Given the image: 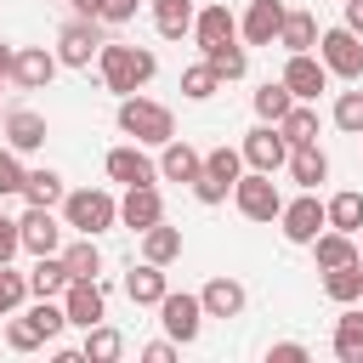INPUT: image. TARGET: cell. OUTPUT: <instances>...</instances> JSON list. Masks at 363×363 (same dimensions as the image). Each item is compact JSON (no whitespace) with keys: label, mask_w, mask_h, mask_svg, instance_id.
Here are the masks:
<instances>
[{"label":"cell","mask_w":363,"mask_h":363,"mask_svg":"<svg viewBox=\"0 0 363 363\" xmlns=\"http://www.w3.org/2000/svg\"><path fill=\"white\" fill-rule=\"evenodd\" d=\"M233 11L227 6H204L199 17H193V34H199V45H216V40H233Z\"/></svg>","instance_id":"484cf974"},{"label":"cell","mask_w":363,"mask_h":363,"mask_svg":"<svg viewBox=\"0 0 363 363\" xmlns=\"http://www.w3.org/2000/svg\"><path fill=\"white\" fill-rule=\"evenodd\" d=\"M62 267H68V278H96L102 255H96V244L79 233V244H68V250H62Z\"/></svg>","instance_id":"836d02e7"},{"label":"cell","mask_w":363,"mask_h":363,"mask_svg":"<svg viewBox=\"0 0 363 363\" xmlns=\"http://www.w3.org/2000/svg\"><path fill=\"white\" fill-rule=\"evenodd\" d=\"M51 74H57V57H51L45 45H28V51H17V57H11V79H17L23 91H45V85H51Z\"/></svg>","instance_id":"8fae6325"},{"label":"cell","mask_w":363,"mask_h":363,"mask_svg":"<svg viewBox=\"0 0 363 363\" xmlns=\"http://www.w3.org/2000/svg\"><path fill=\"white\" fill-rule=\"evenodd\" d=\"M23 164H17V153L11 147H0V193H23Z\"/></svg>","instance_id":"7bdbcfd3"},{"label":"cell","mask_w":363,"mask_h":363,"mask_svg":"<svg viewBox=\"0 0 363 363\" xmlns=\"http://www.w3.org/2000/svg\"><path fill=\"white\" fill-rule=\"evenodd\" d=\"M312 250H318V267H340V261H357V244H352V233H318L312 238Z\"/></svg>","instance_id":"1f68e13d"},{"label":"cell","mask_w":363,"mask_h":363,"mask_svg":"<svg viewBox=\"0 0 363 363\" xmlns=\"http://www.w3.org/2000/svg\"><path fill=\"white\" fill-rule=\"evenodd\" d=\"M323 289H329V301H357L363 295V261L323 267Z\"/></svg>","instance_id":"7402d4cb"},{"label":"cell","mask_w":363,"mask_h":363,"mask_svg":"<svg viewBox=\"0 0 363 363\" xmlns=\"http://www.w3.org/2000/svg\"><path fill=\"white\" fill-rule=\"evenodd\" d=\"M238 164H244V153H233V147H216V153L204 159V170L221 176V182H238Z\"/></svg>","instance_id":"b9f144b4"},{"label":"cell","mask_w":363,"mask_h":363,"mask_svg":"<svg viewBox=\"0 0 363 363\" xmlns=\"http://www.w3.org/2000/svg\"><path fill=\"white\" fill-rule=\"evenodd\" d=\"M227 187H233V182H221V176H210V170H199V182H193L199 204H221V199H227Z\"/></svg>","instance_id":"ee69618b"},{"label":"cell","mask_w":363,"mask_h":363,"mask_svg":"<svg viewBox=\"0 0 363 363\" xmlns=\"http://www.w3.org/2000/svg\"><path fill=\"white\" fill-rule=\"evenodd\" d=\"M346 28L363 34V0H346Z\"/></svg>","instance_id":"681fc988"},{"label":"cell","mask_w":363,"mask_h":363,"mask_svg":"<svg viewBox=\"0 0 363 363\" xmlns=\"http://www.w3.org/2000/svg\"><path fill=\"white\" fill-rule=\"evenodd\" d=\"M318 62L329 68V74H340V79H357L363 74V45H357V34L352 28H329V34H318Z\"/></svg>","instance_id":"5b68a950"},{"label":"cell","mask_w":363,"mask_h":363,"mask_svg":"<svg viewBox=\"0 0 363 363\" xmlns=\"http://www.w3.org/2000/svg\"><path fill=\"white\" fill-rule=\"evenodd\" d=\"M68 6H74L79 17H102V0H68Z\"/></svg>","instance_id":"f907efd6"},{"label":"cell","mask_w":363,"mask_h":363,"mask_svg":"<svg viewBox=\"0 0 363 363\" xmlns=\"http://www.w3.org/2000/svg\"><path fill=\"white\" fill-rule=\"evenodd\" d=\"M96 62H102V79H108V91H119V96H130L136 85H147L153 79V51H142V45H119V40H102V51H96Z\"/></svg>","instance_id":"6da1fadb"},{"label":"cell","mask_w":363,"mask_h":363,"mask_svg":"<svg viewBox=\"0 0 363 363\" xmlns=\"http://www.w3.org/2000/svg\"><path fill=\"white\" fill-rule=\"evenodd\" d=\"M278 28H284V0H250V11H244V40H250V45H272Z\"/></svg>","instance_id":"9a60e30c"},{"label":"cell","mask_w":363,"mask_h":363,"mask_svg":"<svg viewBox=\"0 0 363 363\" xmlns=\"http://www.w3.org/2000/svg\"><path fill=\"white\" fill-rule=\"evenodd\" d=\"M28 318H34V329H40L45 340H57V335H62V323H68V312H62V306H57L51 295H40V306H34Z\"/></svg>","instance_id":"74e56055"},{"label":"cell","mask_w":363,"mask_h":363,"mask_svg":"<svg viewBox=\"0 0 363 363\" xmlns=\"http://www.w3.org/2000/svg\"><path fill=\"white\" fill-rule=\"evenodd\" d=\"M323 79H329V68H323L318 57H306V51H289V68H284V85H289V96H295V102H306V96H318V91H323Z\"/></svg>","instance_id":"7c38bea8"},{"label":"cell","mask_w":363,"mask_h":363,"mask_svg":"<svg viewBox=\"0 0 363 363\" xmlns=\"http://www.w3.org/2000/svg\"><path fill=\"white\" fill-rule=\"evenodd\" d=\"M233 199H238V210H244L250 221H272V216L284 210V199H278V187H272V170L238 176V182H233Z\"/></svg>","instance_id":"277c9868"},{"label":"cell","mask_w":363,"mask_h":363,"mask_svg":"<svg viewBox=\"0 0 363 363\" xmlns=\"http://www.w3.org/2000/svg\"><path fill=\"white\" fill-rule=\"evenodd\" d=\"M244 159H250V170H278V164L289 159L284 130H278V125H255V130L244 136Z\"/></svg>","instance_id":"30bf717a"},{"label":"cell","mask_w":363,"mask_h":363,"mask_svg":"<svg viewBox=\"0 0 363 363\" xmlns=\"http://www.w3.org/2000/svg\"><path fill=\"white\" fill-rule=\"evenodd\" d=\"M6 142H11V153L45 147V119H40L34 108H11V113H6Z\"/></svg>","instance_id":"2e32d148"},{"label":"cell","mask_w":363,"mask_h":363,"mask_svg":"<svg viewBox=\"0 0 363 363\" xmlns=\"http://www.w3.org/2000/svg\"><path fill=\"white\" fill-rule=\"evenodd\" d=\"M11 57H17V51H11V45H0V74H11Z\"/></svg>","instance_id":"816d5d0a"},{"label":"cell","mask_w":363,"mask_h":363,"mask_svg":"<svg viewBox=\"0 0 363 363\" xmlns=\"http://www.w3.org/2000/svg\"><path fill=\"white\" fill-rule=\"evenodd\" d=\"M159 318H164V329H170V340H199V323H204V306H199V295H170L164 289V301H159Z\"/></svg>","instance_id":"ba28073f"},{"label":"cell","mask_w":363,"mask_h":363,"mask_svg":"<svg viewBox=\"0 0 363 363\" xmlns=\"http://www.w3.org/2000/svg\"><path fill=\"white\" fill-rule=\"evenodd\" d=\"M119 352H125V340H119L113 329H102V323L85 329V352H79V357H91V363H113Z\"/></svg>","instance_id":"e575fe53"},{"label":"cell","mask_w":363,"mask_h":363,"mask_svg":"<svg viewBox=\"0 0 363 363\" xmlns=\"http://www.w3.org/2000/svg\"><path fill=\"white\" fill-rule=\"evenodd\" d=\"M357 233H363V227H357ZM357 255H363V244H357Z\"/></svg>","instance_id":"f5cc1de1"},{"label":"cell","mask_w":363,"mask_h":363,"mask_svg":"<svg viewBox=\"0 0 363 363\" xmlns=\"http://www.w3.org/2000/svg\"><path fill=\"white\" fill-rule=\"evenodd\" d=\"M23 295H28V278H23V272H11V267H0V318H6V312H17V306H23Z\"/></svg>","instance_id":"60d3db41"},{"label":"cell","mask_w":363,"mask_h":363,"mask_svg":"<svg viewBox=\"0 0 363 363\" xmlns=\"http://www.w3.org/2000/svg\"><path fill=\"white\" fill-rule=\"evenodd\" d=\"M278 45H289V51H306V45H318V17H312V11H284Z\"/></svg>","instance_id":"4316f807"},{"label":"cell","mask_w":363,"mask_h":363,"mask_svg":"<svg viewBox=\"0 0 363 363\" xmlns=\"http://www.w3.org/2000/svg\"><path fill=\"white\" fill-rule=\"evenodd\" d=\"M199 170H204V159L187 147V142H164V159H159V176H170V182H199Z\"/></svg>","instance_id":"d6986e66"},{"label":"cell","mask_w":363,"mask_h":363,"mask_svg":"<svg viewBox=\"0 0 363 363\" xmlns=\"http://www.w3.org/2000/svg\"><path fill=\"white\" fill-rule=\"evenodd\" d=\"M323 216H329V227H340V233L357 238V227H363V193H335L323 204Z\"/></svg>","instance_id":"83f0119b"},{"label":"cell","mask_w":363,"mask_h":363,"mask_svg":"<svg viewBox=\"0 0 363 363\" xmlns=\"http://www.w3.org/2000/svg\"><path fill=\"white\" fill-rule=\"evenodd\" d=\"M199 306H204V318H238L244 312V284L238 278H210Z\"/></svg>","instance_id":"e0dca14e"},{"label":"cell","mask_w":363,"mask_h":363,"mask_svg":"<svg viewBox=\"0 0 363 363\" xmlns=\"http://www.w3.org/2000/svg\"><path fill=\"white\" fill-rule=\"evenodd\" d=\"M153 23L164 40H182L193 28V0H153Z\"/></svg>","instance_id":"d4e9b609"},{"label":"cell","mask_w":363,"mask_h":363,"mask_svg":"<svg viewBox=\"0 0 363 363\" xmlns=\"http://www.w3.org/2000/svg\"><path fill=\"white\" fill-rule=\"evenodd\" d=\"M119 221H125L130 233H147L153 221H164V204H159L153 182H147V187H130V193H125V204H119Z\"/></svg>","instance_id":"5bb4252c"},{"label":"cell","mask_w":363,"mask_h":363,"mask_svg":"<svg viewBox=\"0 0 363 363\" xmlns=\"http://www.w3.org/2000/svg\"><path fill=\"white\" fill-rule=\"evenodd\" d=\"M6 346L11 352H34V346H45V335L34 329V318L23 312V318H11V329H6Z\"/></svg>","instance_id":"ab89813d"},{"label":"cell","mask_w":363,"mask_h":363,"mask_svg":"<svg viewBox=\"0 0 363 363\" xmlns=\"http://www.w3.org/2000/svg\"><path fill=\"white\" fill-rule=\"evenodd\" d=\"M142 357H147V363H170L176 346H170V340H153V346H142Z\"/></svg>","instance_id":"c3c4849f"},{"label":"cell","mask_w":363,"mask_h":363,"mask_svg":"<svg viewBox=\"0 0 363 363\" xmlns=\"http://www.w3.org/2000/svg\"><path fill=\"white\" fill-rule=\"evenodd\" d=\"M289 176H295L301 187H318V182L329 176V159L318 153V142H301V147H289Z\"/></svg>","instance_id":"44dd1931"},{"label":"cell","mask_w":363,"mask_h":363,"mask_svg":"<svg viewBox=\"0 0 363 363\" xmlns=\"http://www.w3.org/2000/svg\"><path fill=\"white\" fill-rule=\"evenodd\" d=\"M216 85H221V79H216V68H210V62H199V68H187V74H182V96H193V102L216 96Z\"/></svg>","instance_id":"8d00e7d4"},{"label":"cell","mask_w":363,"mask_h":363,"mask_svg":"<svg viewBox=\"0 0 363 363\" xmlns=\"http://www.w3.org/2000/svg\"><path fill=\"white\" fill-rule=\"evenodd\" d=\"M119 130H125V136H136V142H159V147L176 136L170 108H159V102H147V96H136V91L119 102Z\"/></svg>","instance_id":"7a4b0ae2"},{"label":"cell","mask_w":363,"mask_h":363,"mask_svg":"<svg viewBox=\"0 0 363 363\" xmlns=\"http://www.w3.org/2000/svg\"><path fill=\"white\" fill-rule=\"evenodd\" d=\"M62 312H68V323H79V329L102 323V284H96V278H68Z\"/></svg>","instance_id":"9c48e42d"},{"label":"cell","mask_w":363,"mask_h":363,"mask_svg":"<svg viewBox=\"0 0 363 363\" xmlns=\"http://www.w3.org/2000/svg\"><path fill=\"white\" fill-rule=\"evenodd\" d=\"M301 357H306L301 340H278V346H272V363H301Z\"/></svg>","instance_id":"7dc6e473"},{"label":"cell","mask_w":363,"mask_h":363,"mask_svg":"<svg viewBox=\"0 0 363 363\" xmlns=\"http://www.w3.org/2000/svg\"><path fill=\"white\" fill-rule=\"evenodd\" d=\"M17 250H23V233H17V221H11V216H0V267H6Z\"/></svg>","instance_id":"f6af8a7d"},{"label":"cell","mask_w":363,"mask_h":363,"mask_svg":"<svg viewBox=\"0 0 363 363\" xmlns=\"http://www.w3.org/2000/svg\"><path fill=\"white\" fill-rule=\"evenodd\" d=\"M96 51H102V28H96V17H74V23L57 34V62H68V68H85Z\"/></svg>","instance_id":"8992f818"},{"label":"cell","mask_w":363,"mask_h":363,"mask_svg":"<svg viewBox=\"0 0 363 363\" xmlns=\"http://www.w3.org/2000/svg\"><path fill=\"white\" fill-rule=\"evenodd\" d=\"M335 125L352 130V136H363V91H340V102H335Z\"/></svg>","instance_id":"f35d334b"},{"label":"cell","mask_w":363,"mask_h":363,"mask_svg":"<svg viewBox=\"0 0 363 363\" xmlns=\"http://www.w3.org/2000/svg\"><path fill=\"white\" fill-rule=\"evenodd\" d=\"M278 221H284V238L289 244H312L323 227H329V216H323V204L306 193V199H295V204H284L278 210Z\"/></svg>","instance_id":"52a82bcc"},{"label":"cell","mask_w":363,"mask_h":363,"mask_svg":"<svg viewBox=\"0 0 363 363\" xmlns=\"http://www.w3.org/2000/svg\"><path fill=\"white\" fill-rule=\"evenodd\" d=\"M17 233H23V250H34V255H51L57 238H62V227H57V216L45 204H28V216L17 221Z\"/></svg>","instance_id":"4fadbf2b"},{"label":"cell","mask_w":363,"mask_h":363,"mask_svg":"<svg viewBox=\"0 0 363 363\" xmlns=\"http://www.w3.org/2000/svg\"><path fill=\"white\" fill-rule=\"evenodd\" d=\"M204 62L216 68V79H238V74L250 68V57H244L233 40H216V45H204Z\"/></svg>","instance_id":"f546056e"},{"label":"cell","mask_w":363,"mask_h":363,"mask_svg":"<svg viewBox=\"0 0 363 363\" xmlns=\"http://www.w3.org/2000/svg\"><path fill=\"white\" fill-rule=\"evenodd\" d=\"M125 295H130L136 306H159V301H164V272H159L153 261L130 267V278H125Z\"/></svg>","instance_id":"ffe728a7"},{"label":"cell","mask_w":363,"mask_h":363,"mask_svg":"<svg viewBox=\"0 0 363 363\" xmlns=\"http://www.w3.org/2000/svg\"><path fill=\"white\" fill-rule=\"evenodd\" d=\"M23 199L51 210V204L62 199V176H57V170H28V176H23Z\"/></svg>","instance_id":"d6a6232c"},{"label":"cell","mask_w":363,"mask_h":363,"mask_svg":"<svg viewBox=\"0 0 363 363\" xmlns=\"http://www.w3.org/2000/svg\"><path fill=\"white\" fill-rule=\"evenodd\" d=\"M136 17V0H102V23H130Z\"/></svg>","instance_id":"bcb514c9"},{"label":"cell","mask_w":363,"mask_h":363,"mask_svg":"<svg viewBox=\"0 0 363 363\" xmlns=\"http://www.w3.org/2000/svg\"><path fill=\"white\" fill-rule=\"evenodd\" d=\"M278 130H284V142H289V147H301V142H318V113H312L306 102H295V108L278 119Z\"/></svg>","instance_id":"4dcf8cb0"},{"label":"cell","mask_w":363,"mask_h":363,"mask_svg":"<svg viewBox=\"0 0 363 363\" xmlns=\"http://www.w3.org/2000/svg\"><path fill=\"white\" fill-rule=\"evenodd\" d=\"M62 289H68V267H62V255H40L34 272H28V295H62Z\"/></svg>","instance_id":"cb8c5ba5"},{"label":"cell","mask_w":363,"mask_h":363,"mask_svg":"<svg viewBox=\"0 0 363 363\" xmlns=\"http://www.w3.org/2000/svg\"><path fill=\"white\" fill-rule=\"evenodd\" d=\"M335 357L340 363H363V312H346L335 323Z\"/></svg>","instance_id":"f1b7e54d"},{"label":"cell","mask_w":363,"mask_h":363,"mask_svg":"<svg viewBox=\"0 0 363 363\" xmlns=\"http://www.w3.org/2000/svg\"><path fill=\"white\" fill-rule=\"evenodd\" d=\"M62 216H68V227H74V233L96 238V233H108V227L119 221V204H113L102 187H79V193H68V199H62Z\"/></svg>","instance_id":"3957f363"},{"label":"cell","mask_w":363,"mask_h":363,"mask_svg":"<svg viewBox=\"0 0 363 363\" xmlns=\"http://www.w3.org/2000/svg\"><path fill=\"white\" fill-rule=\"evenodd\" d=\"M289 108H295V96H289V85H284V79H278V85H261V91H255V113H261V119H272V125H278V119H284Z\"/></svg>","instance_id":"d590c367"},{"label":"cell","mask_w":363,"mask_h":363,"mask_svg":"<svg viewBox=\"0 0 363 363\" xmlns=\"http://www.w3.org/2000/svg\"><path fill=\"white\" fill-rule=\"evenodd\" d=\"M108 176H113V182H125V187H147L159 170H153V159H147V153H136V147H113V153H108Z\"/></svg>","instance_id":"ac0fdd59"},{"label":"cell","mask_w":363,"mask_h":363,"mask_svg":"<svg viewBox=\"0 0 363 363\" xmlns=\"http://www.w3.org/2000/svg\"><path fill=\"white\" fill-rule=\"evenodd\" d=\"M142 255H147L153 267L176 261V255H182V233H176V227H164V221H153V227L142 233Z\"/></svg>","instance_id":"603a6c76"}]
</instances>
